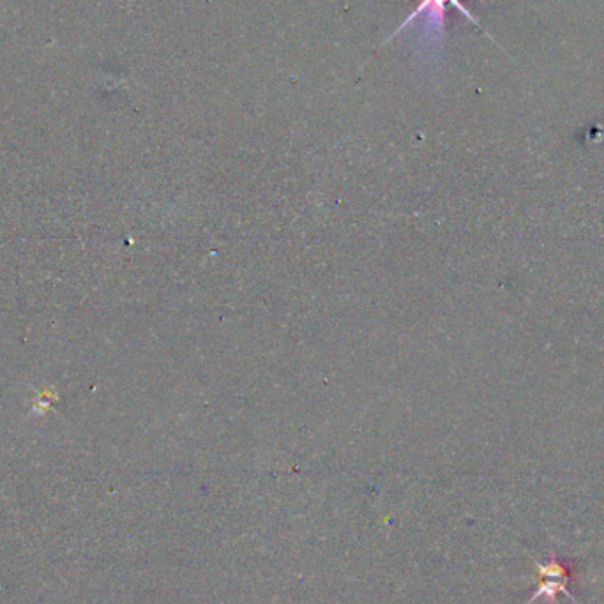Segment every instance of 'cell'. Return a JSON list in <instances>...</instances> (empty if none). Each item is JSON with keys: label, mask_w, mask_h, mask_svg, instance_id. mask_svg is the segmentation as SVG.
I'll return each instance as SVG.
<instances>
[{"label": "cell", "mask_w": 604, "mask_h": 604, "mask_svg": "<svg viewBox=\"0 0 604 604\" xmlns=\"http://www.w3.org/2000/svg\"><path fill=\"white\" fill-rule=\"evenodd\" d=\"M539 573H541V587L537 589V592L534 594L532 599H537L541 596L550 597L551 601H555V596L558 592H566V581L569 580V571L567 567L558 560H551L546 566H539Z\"/></svg>", "instance_id": "6da1fadb"}]
</instances>
